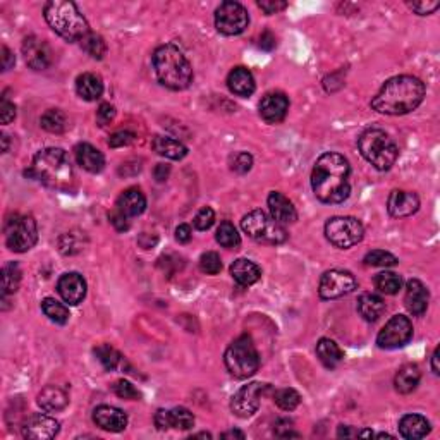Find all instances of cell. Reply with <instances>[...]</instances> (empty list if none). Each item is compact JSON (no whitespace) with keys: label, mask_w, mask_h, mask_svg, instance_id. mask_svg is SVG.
Wrapping results in <instances>:
<instances>
[{"label":"cell","mask_w":440,"mask_h":440,"mask_svg":"<svg viewBox=\"0 0 440 440\" xmlns=\"http://www.w3.org/2000/svg\"><path fill=\"white\" fill-rule=\"evenodd\" d=\"M349 162L341 153L320 155L312 172V187L315 196L323 203H342L351 193Z\"/></svg>","instance_id":"6da1fadb"},{"label":"cell","mask_w":440,"mask_h":440,"mask_svg":"<svg viewBox=\"0 0 440 440\" xmlns=\"http://www.w3.org/2000/svg\"><path fill=\"white\" fill-rule=\"evenodd\" d=\"M425 85L414 76H396L384 83L371 100L373 110L385 115L409 114L423 102Z\"/></svg>","instance_id":"7a4b0ae2"},{"label":"cell","mask_w":440,"mask_h":440,"mask_svg":"<svg viewBox=\"0 0 440 440\" xmlns=\"http://www.w3.org/2000/svg\"><path fill=\"white\" fill-rule=\"evenodd\" d=\"M30 176L57 191H69L74 184L73 165L62 148H45L38 151L33 158Z\"/></svg>","instance_id":"3957f363"},{"label":"cell","mask_w":440,"mask_h":440,"mask_svg":"<svg viewBox=\"0 0 440 440\" xmlns=\"http://www.w3.org/2000/svg\"><path fill=\"white\" fill-rule=\"evenodd\" d=\"M153 69L158 81L169 90L181 92L193 83L189 60L176 45H162L153 53Z\"/></svg>","instance_id":"277c9868"},{"label":"cell","mask_w":440,"mask_h":440,"mask_svg":"<svg viewBox=\"0 0 440 440\" xmlns=\"http://www.w3.org/2000/svg\"><path fill=\"white\" fill-rule=\"evenodd\" d=\"M43 16H45L49 26L67 42H78V40H83L86 35L92 33L85 16L79 12L78 6L74 2H69V0H50V2H46Z\"/></svg>","instance_id":"5b68a950"},{"label":"cell","mask_w":440,"mask_h":440,"mask_svg":"<svg viewBox=\"0 0 440 440\" xmlns=\"http://www.w3.org/2000/svg\"><path fill=\"white\" fill-rule=\"evenodd\" d=\"M358 148L363 158L370 162L377 171H389L398 160V145L384 129L371 128L362 133L358 138Z\"/></svg>","instance_id":"8992f818"},{"label":"cell","mask_w":440,"mask_h":440,"mask_svg":"<svg viewBox=\"0 0 440 440\" xmlns=\"http://www.w3.org/2000/svg\"><path fill=\"white\" fill-rule=\"evenodd\" d=\"M223 363H226L227 371L239 380L257 373L260 368V356L250 335H241L227 348L226 355H223Z\"/></svg>","instance_id":"52a82bcc"},{"label":"cell","mask_w":440,"mask_h":440,"mask_svg":"<svg viewBox=\"0 0 440 440\" xmlns=\"http://www.w3.org/2000/svg\"><path fill=\"white\" fill-rule=\"evenodd\" d=\"M241 227L251 239L263 244H282L289 236L282 223L263 210H253L244 215Z\"/></svg>","instance_id":"ba28073f"},{"label":"cell","mask_w":440,"mask_h":440,"mask_svg":"<svg viewBox=\"0 0 440 440\" xmlns=\"http://www.w3.org/2000/svg\"><path fill=\"white\" fill-rule=\"evenodd\" d=\"M6 243L16 253H26L38 239V227L31 215H12L6 222Z\"/></svg>","instance_id":"9c48e42d"},{"label":"cell","mask_w":440,"mask_h":440,"mask_svg":"<svg viewBox=\"0 0 440 440\" xmlns=\"http://www.w3.org/2000/svg\"><path fill=\"white\" fill-rule=\"evenodd\" d=\"M325 236L335 248L348 250L363 239L365 229L355 217H332L325 223Z\"/></svg>","instance_id":"30bf717a"},{"label":"cell","mask_w":440,"mask_h":440,"mask_svg":"<svg viewBox=\"0 0 440 440\" xmlns=\"http://www.w3.org/2000/svg\"><path fill=\"white\" fill-rule=\"evenodd\" d=\"M248 24H250V16L239 2L229 0V2L220 3L219 9L215 10V26H217L219 33L227 35V37L241 35L246 30Z\"/></svg>","instance_id":"8fae6325"},{"label":"cell","mask_w":440,"mask_h":440,"mask_svg":"<svg viewBox=\"0 0 440 440\" xmlns=\"http://www.w3.org/2000/svg\"><path fill=\"white\" fill-rule=\"evenodd\" d=\"M413 337V323L407 316L396 315L378 332L377 344L380 349H398L406 346Z\"/></svg>","instance_id":"7c38bea8"},{"label":"cell","mask_w":440,"mask_h":440,"mask_svg":"<svg viewBox=\"0 0 440 440\" xmlns=\"http://www.w3.org/2000/svg\"><path fill=\"white\" fill-rule=\"evenodd\" d=\"M358 287L355 276L348 270H329L320 279L319 294L322 299H339L342 296L351 294Z\"/></svg>","instance_id":"4fadbf2b"},{"label":"cell","mask_w":440,"mask_h":440,"mask_svg":"<svg viewBox=\"0 0 440 440\" xmlns=\"http://www.w3.org/2000/svg\"><path fill=\"white\" fill-rule=\"evenodd\" d=\"M269 389V384L262 382H253L244 387H241L230 399V409L237 418H250L253 416L260 407V399Z\"/></svg>","instance_id":"5bb4252c"},{"label":"cell","mask_w":440,"mask_h":440,"mask_svg":"<svg viewBox=\"0 0 440 440\" xmlns=\"http://www.w3.org/2000/svg\"><path fill=\"white\" fill-rule=\"evenodd\" d=\"M59 421L49 414L37 413L26 418L23 423V435L31 440H49L59 434Z\"/></svg>","instance_id":"9a60e30c"},{"label":"cell","mask_w":440,"mask_h":440,"mask_svg":"<svg viewBox=\"0 0 440 440\" xmlns=\"http://www.w3.org/2000/svg\"><path fill=\"white\" fill-rule=\"evenodd\" d=\"M23 56L28 66L35 71H43L52 64V50L45 40L28 37L23 42Z\"/></svg>","instance_id":"2e32d148"},{"label":"cell","mask_w":440,"mask_h":440,"mask_svg":"<svg viewBox=\"0 0 440 440\" xmlns=\"http://www.w3.org/2000/svg\"><path fill=\"white\" fill-rule=\"evenodd\" d=\"M287 110H289V100L280 92L266 93L260 102V115L269 124H277V122L284 121Z\"/></svg>","instance_id":"e0dca14e"},{"label":"cell","mask_w":440,"mask_h":440,"mask_svg":"<svg viewBox=\"0 0 440 440\" xmlns=\"http://www.w3.org/2000/svg\"><path fill=\"white\" fill-rule=\"evenodd\" d=\"M93 421H95L96 427H100L105 432H122L128 427V414L122 409L114 406H99L93 411Z\"/></svg>","instance_id":"ac0fdd59"},{"label":"cell","mask_w":440,"mask_h":440,"mask_svg":"<svg viewBox=\"0 0 440 440\" xmlns=\"http://www.w3.org/2000/svg\"><path fill=\"white\" fill-rule=\"evenodd\" d=\"M420 208V198L414 193L403 189H394L387 200V210L392 217L403 219L416 214Z\"/></svg>","instance_id":"d6986e66"},{"label":"cell","mask_w":440,"mask_h":440,"mask_svg":"<svg viewBox=\"0 0 440 440\" xmlns=\"http://www.w3.org/2000/svg\"><path fill=\"white\" fill-rule=\"evenodd\" d=\"M428 303H430V293L425 284L418 279H411L406 284V294H404V305L407 312L414 316H421L427 312Z\"/></svg>","instance_id":"ffe728a7"},{"label":"cell","mask_w":440,"mask_h":440,"mask_svg":"<svg viewBox=\"0 0 440 440\" xmlns=\"http://www.w3.org/2000/svg\"><path fill=\"white\" fill-rule=\"evenodd\" d=\"M57 291L60 298L69 305H79L86 296V282L83 276L76 272L64 273L57 282Z\"/></svg>","instance_id":"44dd1931"},{"label":"cell","mask_w":440,"mask_h":440,"mask_svg":"<svg viewBox=\"0 0 440 440\" xmlns=\"http://www.w3.org/2000/svg\"><path fill=\"white\" fill-rule=\"evenodd\" d=\"M266 203H269L270 215L277 220L279 223H293L298 220V212H296L293 201L289 198L284 196L279 191H272L266 198Z\"/></svg>","instance_id":"7402d4cb"},{"label":"cell","mask_w":440,"mask_h":440,"mask_svg":"<svg viewBox=\"0 0 440 440\" xmlns=\"http://www.w3.org/2000/svg\"><path fill=\"white\" fill-rule=\"evenodd\" d=\"M146 208V198L138 187H129V189L122 191L121 196L117 198V210L124 214L126 217H138L145 212Z\"/></svg>","instance_id":"603a6c76"},{"label":"cell","mask_w":440,"mask_h":440,"mask_svg":"<svg viewBox=\"0 0 440 440\" xmlns=\"http://www.w3.org/2000/svg\"><path fill=\"white\" fill-rule=\"evenodd\" d=\"M76 160L81 165L85 171L92 172V174H99L105 167V157L102 155V151L96 150L95 146L90 145V143H79L74 148Z\"/></svg>","instance_id":"cb8c5ba5"},{"label":"cell","mask_w":440,"mask_h":440,"mask_svg":"<svg viewBox=\"0 0 440 440\" xmlns=\"http://www.w3.org/2000/svg\"><path fill=\"white\" fill-rule=\"evenodd\" d=\"M230 276L236 280L237 286L248 287L253 286L255 282H258L260 277H262V270L257 263H253L248 258H237L236 262L230 265Z\"/></svg>","instance_id":"d4e9b609"},{"label":"cell","mask_w":440,"mask_h":440,"mask_svg":"<svg viewBox=\"0 0 440 440\" xmlns=\"http://www.w3.org/2000/svg\"><path fill=\"white\" fill-rule=\"evenodd\" d=\"M227 86L237 96H250L255 92V78L246 67H234L227 76Z\"/></svg>","instance_id":"484cf974"},{"label":"cell","mask_w":440,"mask_h":440,"mask_svg":"<svg viewBox=\"0 0 440 440\" xmlns=\"http://www.w3.org/2000/svg\"><path fill=\"white\" fill-rule=\"evenodd\" d=\"M430 423H428L427 418L421 416V414H406V416H403L401 421H399V432H401L404 439H423L430 434Z\"/></svg>","instance_id":"4316f807"},{"label":"cell","mask_w":440,"mask_h":440,"mask_svg":"<svg viewBox=\"0 0 440 440\" xmlns=\"http://www.w3.org/2000/svg\"><path fill=\"white\" fill-rule=\"evenodd\" d=\"M38 404L43 411L57 413L69 404V398H67V392L64 389L57 387V385H46L38 394Z\"/></svg>","instance_id":"83f0119b"},{"label":"cell","mask_w":440,"mask_h":440,"mask_svg":"<svg viewBox=\"0 0 440 440\" xmlns=\"http://www.w3.org/2000/svg\"><path fill=\"white\" fill-rule=\"evenodd\" d=\"M76 92L86 102H95L102 96L103 93V83L100 76L85 73L76 79Z\"/></svg>","instance_id":"f1b7e54d"},{"label":"cell","mask_w":440,"mask_h":440,"mask_svg":"<svg viewBox=\"0 0 440 440\" xmlns=\"http://www.w3.org/2000/svg\"><path fill=\"white\" fill-rule=\"evenodd\" d=\"M151 148L160 157L171 158V160H181L187 155V148L181 142L169 138V136H155L153 142H151Z\"/></svg>","instance_id":"f546056e"},{"label":"cell","mask_w":440,"mask_h":440,"mask_svg":"<svg viewBox=\"0 0 440 440\" xmlns=\"http://www.w3.org/2000/svg\"><path fill=\"white\" fill-rule=\"evenodd\" d=\"M420 378H421L420 368L413 365V363H407V365L399 368V371L396 373V378H394L396 391L401 392V394H409V392H413L414 389L418 387Z\"/></svg>","instance_id":"4dcf8cb0"},{"label":"cell","mask_w":440,"mask_h":440,"mask_svg":"<svg viewBox=\"0 0 440 440\" xmlns=\"http://www.w3.org/2000/svg\"><path fill=\"white\" fill-rule=\"evenodd\" d=\"M358 312L366 322H377L385 312V303L377 294H363L358 301Z\"/></svg>","instance_id":"1f68e13d"},{"label":"cell","mask_w":440,"mask_h":440,"mask_svg":"<svg viewBox=\"0 0 440 440\" xmlns=\"http://www.w3.org/2000/svg\"><path fill=\"white\" fill-rule=\"evenodd\" d=\"M316 356L327 368H335L344 358L341 348L332 339H320L319 344H316Z\"/></svg>","instance_id":"d6a6232c"},{"label":"cell","mask_w":440,"mask_h":440,"mask_svg":"<svg viewBox=\"0 0 440 440\" xmlns=\"http://www.w3.org/2000/svg\"><path fill=\"white\" fill-rule=\"evenodd\" d=\"M21 284V269L17 263L10 262L3 265L2 269V298L6 299L7 296L14 294L19 289Z\"/></svg>","instance_id":"836d02e7"},{"label":"cell","mask_w":440,"mask_h":440,"mask_svg":"<svg viewBox=\"0 0 440 440\" xmlns=\"http://www.w3.org/2000/svg\"><path fill=\"white\" fill-rule=\"evenodd\" d=\"M42 310L43 313L52 320V322L59 323V325H66V323L69 322V316H71L69 310H67L62 303L57 301V299L53 298L43 299Z\"/></svg>","instance_id":"e575fe53"},{"label":"cell","mask_w":440,"mask_h":440,"mask_svg":"<svg viewBox=\"0 0 440 440\" xmlns=\"http://www.w3.org/2000/svg\"><path fill=\"white\" fill-rule=\"evenodd\" d=\"M401 286V276H398V273L394 272H387V270H385V272H380L375 276V287L384 294H398Z\"/></svg>","instance_id":"d590c367"},{"label":"cell","mask_w":440,"mask_h":440,"mask_svg":"<svg viewBox=\"0 0 440 440\" xmlns=\"http://www.w3.org/2000/svg\"><path fill=\"white\" fill-rule=\"evenodd\" d=\"M40 122H42V128L45 129V131L53 133V135H60V133H64L67 126L66 115H64V112L59 109L46 110L45 114L42 115V119H40Z\"/></svg>","instance_id":"8d00e7d4"},{"label":"cell","mask_w":440,"mask_h":440,"mask_svg":"<svg viewBox=\"0 0 440 440\" xmlns=\"http://www.w3.org/2000/svg\"><path fill=\"white\" fill-rule=\"evenodd\" d=\"M215 237H217V243L220 246L229 248V250H234V248H237L241 244V236L237 234L236 227L230 222H227V220L220 223L217 229V236Z\"/></svg>","instance_id":"74e56055"},{"label":"cell","mask_w":440,"mask_h":440,"mask_svg":"<svg viewBox=\"0 0 440 440\" xmlns=\"http://www.w3.org/2000/svg\"><path fill=\"white\" fill-rule=\"evenodd\" d=\"M95 356L105 370H115L122 363V356L119 355L117 349H114L109 344H102L95 349Z\"/></svg>","instance_id":"f35d334b"},{"label":"cell","mask_w":440,"mask_h":440,"mask_svg":"<svg viewBox=\"0 0 440 440\" xmlns=\"http://www.w3.org/2000/svg\"><path fill=\"white\" fill-rule=\"evenodd\" d=\"M81 45L83 49H85V52L90 53L93 59H103V56H105L107 52V45L105 42H103V38L95 33L86 35V37L81 40Z\"/></svg>","instance_id":"ab89813d"},{"label":"cell","mask_w":440,"mask_h":440,"mask_svg":"<svg viewBox=\"0 0 440 440\" xmlns=\"http://www.w3.org/2000/svg\"><path fill=\"white\" fill-rule=\"evenodd\" d=\"M273 401L284 411H293L301 403V396L294 389H280L273 394Z\"/></svg>","instance_id":"60d3db41"},{"label":"cell","mask_w":440,"mask_h":440,"mask_svg":"<svg viewBox=\"0 0 440 440\" xmlns=\"http://www.w3.org/2000/svg\"><path fill=\"white\" fill-rule=\"evenodd\" d=\"M194 425V416L186 407H174L171 409V427L178 430H189Z\"/></svg>","instance_id":"b9f144b4"},{"label":"cell","mask_w":440,"mask_h":440,"mask_svg":"<svg viewBox=\"0 0 440 440\" xmlns=\"http://www.w3.org/2000/svg\"><path fill=\"white\" fill-rule=\"evenodd\" d=\"M363 262H365V265L368 266H385V269H387V266L398 265V258H396L392 253H389V251H384V250L370 251Z\"/></svg>","instance_id":"7bdbcfd3"},{"label":"cell","mask_w":440,"mask_h":440,"mask_svg":"<svg viewBox=\"0 0 440 440\" xmlns=\"http://www.w3.org/2000/svg\"><path fill=\"white\" fill-rule=\"evenodd\" d=\"M200 270L207 276H217L222 270V260L215 251H207L200 258Z\"/></svg>","instance_id":"ee69618b"},{"label":"cell","mask_w":440,"mask_h":440,"mask_svg":"<svg viewBox=\"0 0 440 440\" xmlns=\"http://www.w3.org/2000/svg\"><path fill=\"white\" fill-rule=\"evenodd\" d=\"M251 167H253V157L246 153V151H239V153H236L230 158V169L236 174H246V172L251 171Z\"/></svg>","instance_id":"f6af8a7d"},{"label":"cell","mask_w":440,"mask_h":440,"mask_svg":"<svg viewBox=\"0 0 440 440\" xmlns=\"http://www.w3.org/2000/svg\"><path fill=\"white\" fill-rule=\"evenodd\" d=\"M114 392L117 398L128 399V401H136L139 398V391L128 380H117L114 384Z\"/></svg>","instance_id":"bcb514c9"},{"label":"cell","mask_w":440,"mask_h":440,"mask_svg":"<svg viewBox=\"0 0 440 440\" xmlns=\"http://www.w3.org/2000/svg\"><path fill=\"white\" fill-rule=\"evenodd\" d=\"M215 222V212L210 207H203L196 215H194L193 226L198 230H208Z\"/></svg>","instance_id":"7dc6e473"},{"label":"cell","mask_w":440,"mask_h":440,"mask_svg":"<svg viewBox=\"0 0 440 440\" xmlns=\"http://www.w3.org/2000/svg\"><path fill=\"white\" fill-rule=\"evenodd\" d=\"M136 139L135 133L131 131H117L110 136L109 139V146L110 148H122V146H129Z\"/></svg>","instance_id":"c3c4849f"},{"label":"cell","mask_w":440,"mask_h":440,"mask_svg":"<svg viewBox=\"0 0 440 440\" xmlns=\"http://www.w3.org/2000/svg\"><path fill=\"white\" fill-rule=\"evenodd\" d=\"M14 117H16V105L3 95L2 103H0V121L2 124H9L10 121H14Z\"/></svg>","instance_id":"681fc988"},{"label":"cell","mask_w":440,"mask_h":440,"mask_svg":"<svg viewBox=\"0 0 440 440\" xmlns=\"http://www.w3.org/2000/svg\"><path fill=\"white\" fill-rule=\"evenodd\" d=\"M114 117H115V109L110 105V103H102V105L99 107V110H96V122H99L100 126L110 124V122L114 121Z\"/></svg>","instance_id":"f907efd6"},{"label":"cell","mask_w":440,"mask_h":440,"mask_svg":"<svg viewBox=\"0 0 440 440\" xmlns=\"http://www.w3.org/2000/svg\"><path fill=\"white\" fill-rule=\"evenodd\" d=\"M258 7L270 16V14H277L286 9L287 3L282 2V0H260Z\"/></svg>","instance_id":"816d5d0a"},{"label":"cell","mask_w":440,"mask_h":440,"mask_svg":"<svg viewBox=\"0 0 440 440\" xmlns=\"http://www.w3.org/2000/svg\"><path fill=\"white\" fill-rule=\"evenodd\" d=\"M409 7L420 16H428L440 7V2H409Z\"/></svg>","instance_id":"f5cc1de1"},{"label":"cell","mask_w":440,"mask_h":440,"mask_svg":"<svg viewBox=\"0 0 440 440\" xmlns=\"http://www.w3.org/2000/svg\"><path fill=\"white\" fill-rule=\"evenodd\" d=\"M109 219H110L112 226H114L115 229L119 230V232H124V230L129 229V220H128V217H126L124 214H121V212H119L117 208H115V210L112 212V214L109 215Z\"/></svg>","instance_id":"db71d44e"},{"label":"cell","mask_w":440,"mask_h":440,"mask_svg":"<svg viewBox=\"0 0 440 440\" xmlns=\"http://www.w3.org/2000/svg\"><path fill=\"white\" fill-rule=\"evenodd\" d=\"M155 427L158 430H169L171 427V409H158L155 414Z\"/></svg>","instance_id":"11a10c76"},{"label":"cell","mask_w":440,"mask_h":440,"mask_svg":"<svg viewBox=\"0 0 440 440\" xmlns=\"http://www.w3.org/2000/svg\"><path fill=\"white\" fill-rule=\"evenodd\" d=\"M191 237H193V232H191V227L187 223H181V226L176 229V239L179 243H189Z\"/></svg>","instance_id":"9f6ffc18"},{"label":"cell","mask_w":440,"mask_h":440,"mask_svg":"<svg viewBox=\"0 0 440 440\" xmlns=\"http://www.w3.org/2000/svg\"><path fill=\"white\" fill-rule=\"evenodd\" d=\"M260 49L263 50H273L276 49V37H273L270 31H265V33H262V37H260Z\"/></svg>","instance_id":"6f0895ef"},{"label":"cell","mask_w":440,"mask_h":440,"mask_svg":"<svg viewBox=\"0 0 440 440\" xmlns=\"http://www.w3.org/2000/svg\"><path fill=\"white\" fill-rule=\"evenodd\" d=\"M14 64H16V59H14L12 52L7 46H2V69L9 71Z\"/></svg>","instance_id":"680465c9"},{"label":"cell","mask_w":440,"mask_h":440,"mask_svg":"<svg viewBox=\"0 0 440 440\" xmlns=\"http://www.w3.org/2000/svg\"><path fill=\"white\" fill-rule=\"evenodd\" d=\"M155 179H157L158 183H164L167 181L169 174H171V169H169V165H164V164H158L157 167H155Z\"/></svg>","instance_id":"91938a15"},{"label":"cell","mask_w":440,"mask_h":440,"mask_svg":"<svg viewBox=\"0 0 440 440\" xmlns=\"http://www.w3.org/2000/svg\"><path fill=\"white\" fill-rule=\"evenodd\" d=\"M337 435H339V437H346V439L359 437V430H355V428L348 427V425H342V427H339Z\"/></svg>","instance_id":"94428289"},{"label":"cell","mask_w":440,"mask_h":440,"mask_svg":"<svg viewBox=\"0 0 440 440\" xmlns=\"http://www.w3.org/2000/svg\"><path fill=\"white\" fill-rule=\"evenodd\" d=\"M439 356H440V349L437 348L434 351V355H432V371H434L435 375L440 373V368H439Z\"/></svg>","instance_id":"6125c7cd"},{"label":"cell","mask_w":440,"mask_h":440,"mask_svg":"<svg viewBox=\"0 0 440 440\" xmlns=\"http://www.w3.org/2000/svg\"><path fill=\"white\" fill-rule=\"evenodd\" d=\"M222 439H244V434L239 430H230V432H226V434H222Z\"/></svg>","instance_id":"be15d7a7"},{"label":"cell","mask_w":440,"mask_h":440,"mask_svg":"<svg viewBox=\"0 0 440 440\" xmlns=\"http://www.w3.org/2000/svg\"><path fill=\"white\" fill-rule=\"evenodd\" d=\"M7 145H9V143H7V136L2 135V151H7Z\"/></svg>","instance_id":"e7e4bbea"},{"label":"cell","mask_w":440,"mask_h":440,"mask_svg":"<svg viewBox=\"0 0 440 440\" xmlns=\"http://www.w3.org/2000/svg\"><path fill=\"white\" fill-rule=\"evenodd\" d=\"M193 437H194V439H196V437H203V439H210V437H212V435H210V434H205V432H203V434H196V435H193Z\"/></svg>","instance_id":"03108f58"}]
</instances>
